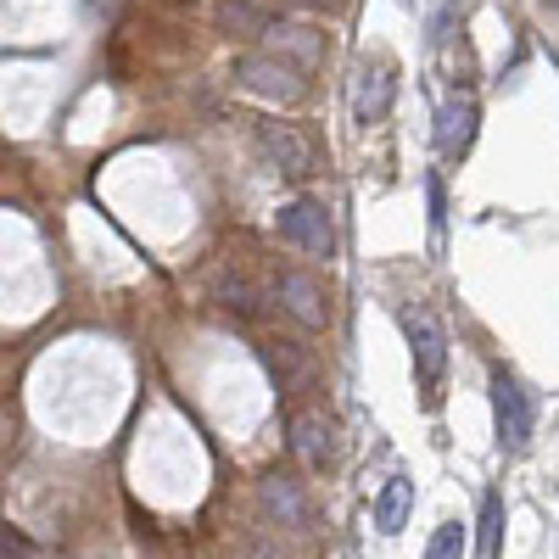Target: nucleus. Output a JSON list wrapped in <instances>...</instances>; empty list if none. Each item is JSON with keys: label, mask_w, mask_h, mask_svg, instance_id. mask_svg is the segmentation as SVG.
Instances as JSON below:
<instances>
[{"label": "nucleus", "mask_w": 559, "mask_h": 559, "mask_svg": "<svg viewBox=\"0 0 559 559\" xmlns=\"http://www.w3.org/2000/svg\"><path fill=\"white\" fill-rule=\"evenodd\" d=\"M492 414H498V442L509 453H526L532 426H537V408H532V392L509 376V369H498V376H492Z\"/></svg>", "instance_id": "f257e3e1"}, {"label": "nucleus", "mask_w": 559, "mask_h": 559, "mask_svg": "<svg viewBox=\"0 0 559 559\" xmlns=\"http://www.w3.org/2000/svg\"><path fill=\"white\" fill-rule=\"evenodd\" d=\"M403 331H408V347H414V376L419 386H426L437 397L442 376H448V336H442V324L431 308H408L403 313Z\"/></svg>", "instance_id": "f03ea898"}, {"label": "nucleus", "mask_w": 559, "mask_h": 559, "mask_svg": "<svg viewBox=\"0 0 559 559\" xmlns=\"http://www.w3.org/2000/svg\"><path fill=\"white\" fill-rule=\"evenodd\" d=\"M280 241L297 247L302 258H336V229H331V213L324 202H292L280 207Z\"/></svg>", "instance_id": "7ed1b4c3"}, {"label": "nucleus", "mask_w": 559, "mask_h": 559, "mask_svg": "<svg viewBox=\"0 0 559 559\" xmlns=\"http://www.w3.org/2000/svg\"><path fill=\"white\" fill-rule=\"evenodd\" d=\"M236 84L247 90V96H258V102H280V107H286V102L302 96V68L280 62L269 51H252V57L236 62Z\"/></svg>", "instance_id": "20e7f679"}, {"label": "nucleus", "mask_w": 559, "mask_h": 559, "mask_svg": "<svg viewBox=\"0 0 559 559\" xmlns=\"http://www.w3.org/2000/svg\"><path fill=\"white\" fill-rule=\"evenodd\" d=\"M258 152L286 174V179H308L313 168H319V146L297 129V123H274V118H263L258 123Z\"/></svg>", "instance_id": "39448f33"}, {"label": "nucleus", "mask_w": 559, "mask_h": 559, "mask_svg": "<svg viewBox=\"0 0 559 559\" xmlns=\"http://www.w3.org/2000/svg\"><path fill=\"white\" fill-rule=\"evenodd\" d=\"M274 292H280V308H286L302 331H324V324H331V297H324V286L308 269H286Z\"/></svg>", "instance_id": "423d86ee"}, {"label": "nucleus", "mask_w": 559, "mask_h": 559, "mask_svg": "<svg viewBox=\"0 0 559 559\" xmlns=\"http://www.w3.org/2000/svg\"><path fill=\"white\" fill-rule=\"evenodd\" d=\"M292 453L302 459V471H324V464L336 459V426L319 408L292 414Z\"/></svg>", "instance_id": "0eeeda50"}, {"label": "nucleus", "mask_w": 559, "mask_h": 559, "mask_svg": "<svg viewBox=\"0 0 559 559\" xmlns=\"http://www.w3.org/2000/svg\"><path fill=\"white\" fill-rule=\"evenodd\" d=\"M258 503H263V515L269 521H280V526H308V492H302V481L297 476H286V471H269L263 481H258Z\"/></svg>", "instance_id": "6e6552de"}, {"label": "nucleus", "mask_w": 559, "mask_h": 559, "mask_svg": "<svg viewBox=\"0 0 559 559\" xmlns=\"http://www.w3.org/2000/svg\"><path fill=\"white\" fill-rule=\"evenodd\" d=\"M263 39H269V57L292 62V68H302V73L324 57V39H319L308 23H269V28H263Z\"/></svg>", "instance_id": "1a4fd4ad"}, {"label": "nucleus", "mask_w": 559, "mask_h": 559, "mask_svg": "<svg viewBox=\"0 0 559 559\" xmlns=\"http://www.w3.org/2000/svg\"><path fill=\"white\" fill-rule=\"evenodd\" d=\"M392 102H397L392 68H386V62L364 68V73H358V90H353V118H358V123H381V118L392 112Z\"/></svg>", "instance_id": "9d476101"}, {"label": "nucleus", "mask_w": 559, "mask_h": 559, "mask_svg": "<svg viewBox=\"0 0 559 559\" xmlns=\"http://www.w3.org/2000/svg\"><path fill=\"white\" fill-rule=\"evenodd\" d=\"M471 140H476V102H471V96H453V102L437 112V152H442V157H459Z\"/></svg>", "instance_id": "9b49d317"}, {"label": "nucleus", "mask_w": 559, "mask_h": 559, "mask_svg": "<svg viewBox=\"0 0 559 559\" xmlns=\"http://www.w3.org/2000/svg\"><path fill=\"white\" fill-rule=\"evenodd\" d=\"M408 509H414V481L392 476V481L381 487V498H376V526H381L386 537H397L403 521H408Z\"/></svg>", "instance_id": "f8f14e48"}, {"label": "nucleus", "mask_w": 559, "mask_h": 559, "mask_svg": "<svg viewBox=\"0 0 559 559\" xmlns=\"http://www.w3.org/2000/svg\"><path fill=\"white\" fill-rule=\"evenodd\" d=\"M218 28H224L229 39H263L269 12L258 7V0H224V7H218Z\"/></svg>", "instance_id": "ddd939ff"}, {"label": "nucleus", "mask_w": 559, "mask_h": 559, "mask_svg": "<svg viewBox=\"0 0 559 559\" xmlns=\"http://www.w3.org/2000/svg\"><path fill=\"white\" fill-rule=\"evenodd\" d=\"M213 297L229 308V313H241V319H252L258 308H263V297H258V286L247 274H218V286H213Z\"/></svg>", "instance_id": "4468645a"}, {"label": "nucleus", "mask_w": 559, "mask_h": 559, "mask_svg": "<svg viewBox=\"0 0 559 559\" xmlns=\"http://www.w3.org/2000/svg\"><path fill=\"white\" fill-rule=\"evenodd\" d=\"M503 554V492L492 487L481 498V559H498Z\"/></svg>", "instance_id": "2eb2a0df"}, {"label": "nucleus", "mask_w": 559, "mask_h": 559, "mask_svg": "<svg viewBox=\"0 0 559 559\" xmlns=\"http://www.w3.org/2000/svg\"><path fill=\"white\" fill-rule=\"evenodd\" d=\"M459 554H464V526L459 521H442L437 537L426 543V559H459Z\"/></svg>", "instance_id": "dca6fc26"}, {"label": "nucleus", "mask_w": 559, "mask_h": 559, "mask_svg": "<svg viewBox=\"0 0 559 559\" xmlns=\"http://www.w3.org/2000/svg\"><path fill=\"white\" fill-rule=\"evenodd\" d=\"M34 548H28V537H17L12 526H0V559H28Z\"/></svg>", "instance_id": "f3484780"}, {"label": "nucleus", "mask_w": 559, "mask_h": 559, "mask_svg": "<svg viewBox=\"0 0 559 559\" xmlns=\"http://www.w3.org/2000/svg\"><path fill=\"white\" fill-rule=\"evenodd\" d=\"M247 559H286V554H280V548H269V543H258V548H252Z\"/></svg>", "instance_id": "a211bd4d"}, {"label": "nucleus", "mask_w": 559, "mask_h": 559, "mask_svg": "<svg viewBox=\"0 0 559 559\" xmlns=\"http://www.w3.org/2000/svg\"><path fill=\"white\" fill-rule=\"evenodd\" d=\"M297 7H324V0H297Z\"/></svg>", "instance_id": "6ab92c4d"}, {"label": "nucleus", "mask_w": 559, "mask_h": 559, "mask_svg": "<svg viewBox=\"0 0 559 559\" xmlns=\"http://www.w3.org/2000/svg\"><path fill=\"white\" fill-rule=\"evenodd\" d=\"M543 7H554V12H559V0H543Z\"/></svg>", "instance_id": "aec40b11"}]
</instances>
